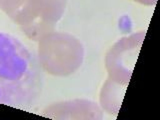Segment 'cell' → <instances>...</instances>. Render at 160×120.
Segmentation results:
<instances>
[{"label": "cell", "instance_id": "1", "mask_svg": "<svg viewBox=\"0 0 160 120\" xmlns=\"http://www.w3.org/2000/svg\"><path fill=\"white\" fill-rule=\"evenodd\" d=\"M41 90V67L34 53L17 38L0 32V104L27 109Z\"/></svg>", "mask_w": 160, "mask_h": 120}]
</instances>
